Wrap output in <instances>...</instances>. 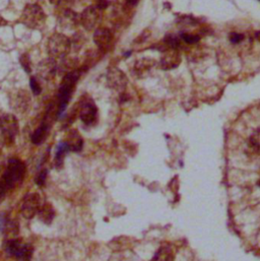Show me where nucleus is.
<instances>
[{"label": "nucleus", "mask_w": 260, "mask_h": 261, "mask_svg": "<svg viewBox=\"0 0 260 261\" xmlns=\"http://www.w3.org/2000/svg\"><path fill=\"white\" fill-rule=\"evenodd\" d=\"M25 174L24 164L19 159H10L8 166L0 178V203H1L8 192L22 183Z\"/></svg>", "instance_id": "1"}, {"label": "nucleus", "mask_w": 260, "mask_h": 261, "mask_svg": "<svg viewBox=\"0 0 260 261\" xmlns=\"http://www.w3.org/2000/svg\"><path fill=\"white\" fill-rule=\"evenodd\" d=\"M83 73V68L79 70H74L71 72L64 74L63 79L60 84L58 95H57V105H58V112L59 116L65 111V109L71 100L72 94L75 90L77 81Z\"/></svg>", "instance_id": "2"}, {"label": "nucleus", "mask_w": 260, "mask_h": 261, "mask_svg": "<svg viewBox=\"0 0 260 261\" xmlns=\"http://www.w3.org/2000/svg\"><path fill=\"white\" fill-rule=\"evenodd\" d=\"M71 50V41L63 34L55 33L53 34L47 44V51L50 55V58L53 59H63L67 57Z\"/></svg>", "instance_id": "3"}, {"label": "nucleus", "mask_w": 260, "mask_h": 261, "mask_svg": "<svg viewBox=\"0 0 260 261\" xmlns=\"http://www.w3.org/2000/svg\"><path fill=\"white\" fill-rule=\"evenodd\" d=\"M21 22L29 29L39 30L45 24L46 13L38 4H28L23 10Z\"/></svg>", "instance_id": "4"}, {"label": "nucleus", "mask_w": 260, "mask_h": 261, "mask_svg": "<svg viewBox=\"0 0 260 261\" xmlns=\"http://www.w3.org/2000/svg\"><path fill=\"white\" fill-rule=\"evenodd\" d=\"M19 134V121L12 114L0 116V135L6 145L13 144Z\"/></svg>", "instance_id": "5"}, {"label": "nucleus", "mask_w": 260, "mask_h": 261, "mask_svg": "<svg viewBox=\"0 0 260 261\" xmlns=\"http://www.w3.org/2000/svg\"><path fill=\"white\" fill-rule=\"evenodd\" d=\"M5 250L8 255L22 261H30L33 256V246L24 243L21 239H9L6 243Z\"/></svg>", "instance_id": "6"}, {"label": "nucleus", "mask_w": 260, "mask_h": 261, "mask_svg": "<svg viewBox=\"0 0 260 261\" xmlns=\"http://www.w3.org/2000/svg\"><path fill=\"white\" fill-rule=\"evenodd\" d=\"M78 115L86 125H93L97 120L98 109L94 101L90 98H84L78 105Z\"/></svg>", "instance_id": "7"}, {"label": "nucleus", "mask_w": 260, "mask_h": 261, "mask_svg": "<svg viewBox=\"0 0 260 261\" xmlns=\"http://www.w3.org/2000/svg\"><path fill=\"white\" fill-rule=\"evenodd\" d=\"M101 11L95 5L87 7L80 15V24H83L87 31L95 30L102 20Z\"/></svg>", "instance_id": "8"}, {"label": "nucleus", "mask_w": 260, "mask_h": 261, "mask_svg": "<svg viewBox=\"0 0 260 261\" xmlns=\"http://www.w3.org/2000/svg\"><path fill=\"white\" fill-rule=\"evenodd\" d=\"M41 205H42L41 204V196L38 193H30L23 201L21 213L24 218L31 219L38 214Z\"/></svg>", "instance_id": "9"}, {"label": "nucleus", "mask_w": 260, "mask_h": 261, "mask_svg": "<svg viewBox=\"0 0 260 261\" xmlns=\"http://www.w3.org/2000/svg\"><path fill=\"white\" fill-rule=\"evenodd\" d=\"M107 82L111 89L122 92L127 86V77L119 68L112 67L107 72Z\"/></svg>", "instance_id": "10"}, {"label": "nucleus", "mask_w": 260, "mask_h": 261, "mask_svg": "<svg viewBox=\"0 0 260 261\" xmlns=\"http://www.w3.org/2000/svg\"><path fill=\"white\" fill-rule=\"evenodd\" d=\"M58 21L63 29L72 30L80 24V15L71 8H62L59 12Z\"/></svg>", "instance_id": "11"}, {"label": "nucleus", "mask_w": 260, "mask_h": 261, "mask_svg": "<svg viewBox=\"0 0 260 261\" xmlns=\"http://www.w3.org/2000/svg\"><path fill=\"white\" fill-rule=\"evenodd\" d=\"M113 41L112 32L107 27H99L94 33V42L102 51H107Z\"/></svg>", "instance_id": "12"}, {"label": "nucleus", "mask_w": 260, "mask_h": 261, "mask_svg": "<svg viewBox=\"0 0 260 261\" xmlns=\"http://www.w3.org/2000/svg\"><path fill=\"white\" fill-rule=\"evenodd\" d=\"M57 63L55 59L47 58L38 64L37 71L40 77L45 80H51L57 73Z\"/></svg>", "instance_id": "13"}, {"label": "nucleus", "mask_w": 260, "mask_h": 261, "mask_svg": "<svg viewBox=\"0 0 260 261\" xmlns=\"http://www.w3.org/2000/svg\"><path fill=\"white\" fill-rule=\"evenodd\" d=\"M181 62V55L176 49H169L163 55L160 65L164 71H170L177 67Z\"/></svg>", "instance_id": "14"}, {"label": "nucleus", "mask_w": 260, "mask_h": 261, "mask_svg": "<svg viewBox=\"0 0 260 261\" xmlns=\"http://www.w3.org/2000/svg\"><path fill=\"white\" fill-rule=\"evenodd\" d=\"M64 142L66 143L68 148H70V150H71V152H75V153L80 152L84 146L83 137H81L79 132L75 129H71L67 132Z\"/></svg>", "instance_id": "15"}, {"label": "nucleus", "mask_w": 260, "mask_h": 261, "mask_svg": "<svg viewBox=\"0 0 260 261\" xmlns=\"http://www.w3.org/2000/svg\"><path fill=\"white\" fill-rule=\"evenodd\" d=\"M30 95L26 91H19L17 92V95L13 97L12 100V104L15 105V109L18 110V111H21L22 113L24 112L26 109H28L29 105H30Z\"/></svg>", "instance_id": "16"}, {"label": "nucleus", "mask_w": 260, "mask_h": 261, "mask_svg": "<svg viewBox=\"0 0 260 261\" xmlns=\"http://www.w3.org/2000/svg\"><path fill=\"white\" fill-rule=\"evenodd\" d=\"M38 216L41 222H43L46 225H51L54 217H55V211H54L53 205L48 202L41 205Z\"/></svg>", "instance_id": "17"}, {"label": "nucleus", "mask_w": 260, "mask_h": 261, "mask_svg": "<svg viewBox=\"0 0 260 261\" xmlns=\"http://www.w3.org/2000/svg\"><path fill=\"white\" fill-rule=\"evenodd\" d=\"M50 129H51L50 126H48L47 124L42 122V124H41L32 134V142L37 145L43 143L47 140Z\"/></svg>", "instance_id": "18"}, {"label": "nucleus", "mask_w": 260, "mask_h": 261, "mask_svg": "<svg viewBox=\"0 0 260 261\" xmlns=\"http://www.w3.org/2000/svg\"><path fill=\"white\" fill-rule=\"evenodd\" d=\"M156 61L153 59H142L140 61L136 62L135 64V72L139 76H144L146 73H148L150 71L153 70V67L155 66Z\"/></svg>", "instance_id": "19"}, {"label": "nucleus", "mask_w": 260, "mask_h": 261, "mask_svg": "<svg viewBox=\"0 0 260 261\" xmlns=\"http://www.w3.org/2000/svg\"><path fill=\"white\" fill-rule=\"evenodd\" d=\"M68 152H70V148H68V146L66 145V143L64 142H60L57 145L55 160H54V163H55V167L57 169L62 168L63 163H64V158Z\"/></svg>", "instance_id": "20"}, {"label": "nucleus", "mask_w": 260, "mask_h": 261, "mask_svg": "<svg viewBox=\"0 0 260 261\" xmlns=\"http://www.w3.org/2000/svg\"><path fill=\"white\" fill-rule=\"evenodd\" d=\"M175 255L169 247H161L156 255L153 258V261H174Z\"/></svg>", "instance_id": "21"}, {"label": "nucleus", "mask_w": 260, "mask_h": 261, "mask_svg": "<svg viewBox=\"0 0 260 261\" xmlns=\"http://www.w3.org/2000/svg\"><path fill=\"white\" fill-rule=\"evenodd\" d=\"M248 146L249 149L253 153L260 152V129L256 130L248 141Z\"/></svg>", "instance_id": "22"}, {"label": "nucleus", "mask_w": 260, "mask_h": 261, "mask_svg": "<svg viewBox=\"0 0 260 261\" xmlns=\"http://www.w3.org/2000/svg\"><path fill=\"white\" fill-rule=\"evenodd\" d=\"M20 63L26 73L32 72V61H31L30 55L28 53L22 54V56L20 57Z\"/></svg>", "instance_id": "23"}, {"label": "nucleus", "mask_w": 260, "mask_h": 261, "mask_svg": "<svg viewBox=\"0 0 260 261\" xmlns=\"http://www.w3.org/2000/svg\"><path fill=\"white\" fill-rule=\"evenodd\" d=\"M30 86L34 95H39L41 93H42V87H41L40 82L36 76H32L30 78Z\"/></svg>", "instance_id": "24"}, {"label": "nucleus", "mask_w": 260, "mask_h": 261, "mask_svg": "<svg viewBox=\"0 0 260 261\" xmlns=\"http://www.w3.org/2000/svg\"><path fill=\"white\" fill-rule=\"evenodd\" d=\"M47 176H48V170L47 169H44L41 172L38 173V175L36 176V183L38 186L40 187H43L46 183V180H47Z\"/></svg>", "instance_id": "25"}, {"label": "nucleus", "mask_w": 260, "mask_h": 261, "mask_svg": "<svg viewBox=\"0 0 260 261\" xmlns=\"http://www.w3.org/2000/svg\"><path fill=\"white\" fill-rule=\"evenodd\" d=\"M166 44L170 47V49H178V47L180 46V42H179V39L174 37V36H167L166 39Z\"/></svg>", "instance_id": "26"}, {"label": "nucleus", "mask_w": 260, "mask_h": 261, "mask_svg": "<svg viewBox=\"0 0 260 261\" xmlns=\"http://www.w3.org/2000/svg\"><path fill=\"white\" fill-rule=\"evenodd\" d=\"M181 38L183 39V41H185L187 44H195V43L199 42V40H200V38L198 36L190 35V34H182Z\"/></svg>", "instance_id": "27"}, {"label": "nucleus", "mask_w": 260, "mask_h": 261, "mask_svg": "<svg viewBox=\"0 0 260 261\" xmlns=\"http://www.w3.org/2000/svg\"><path fill=\"white\" fill-rule=\"evenodd\" d=\"M244 40V35L238 33H231L230 34V42L233 44H238Z\"/></svg>", "instance_id": "28"}, {"label": "nucleus", "mask_w": 260, "mask_h": 261, "mask_svg": "<svg viewBox=\"0 0 260 261\" xmlns=\"http://www.w3.org/2000/svg\"><path fill=\"white\" fill-rule=\"evenodd\" d=\"M109 4H110V2H109L108 0H97V2H95V5L97 6L100 10H104L109 6Z\"/></svg>", "instance_id": "29"}, {"label": "nucleus", "mask_w": 260, "mask_h": 261, "mask_svg": "<svg viewBox=\"0 0 260 261\" xmlns=\"http://www.w3.org/2000/svg\"><path fill=\"white\" fill-rule=\"evenodd\" d=\"M8 221H9V218L7 216H5V215H0V231H1V232L4 231V229H5Z\"/></svg>", "instance_id": "30"}, {"label": "nucleus", "mask_w": 260, "mask_h": 261, "mask_svg": "<svg viewBox=\"0 0 260 261\" xmlns=\"http://www.w3.org/2000/svg\"><path fill=\"white\" fill-rule=\"evenodd\" d=\"M125 1H126V3H127L128 5L134 6V5H136V4L139 3L140 0H125Z\"/></svg>", "instance_id": "31"}, {"label": "nucleus", "mask_w": 260, "mask_h": 261, "mask_svg": "<svg viewBox=\"0 0 260 261\" xmlns=\"http://www.w3.org/2000/svg\"><path fill=\"white\" fill-rule=\"evenodd\" d=\"M255 38L257 39V41H259V42H260V31H258V32L255 34Z\"/></svg>", "instance_id": "32"}, {"label": "nucleus", "mask_w": 260, "mask_h": 261, "mask_svg": "<svg viewBox=\"0 0 260 261\" xmlns=\"http://www.w3.org/2000/svg\"><path fill=\"white\" fill-rule=\"evenodd\" d=\"M257 184H258V186H259V187H260V179H259V180H258V182H257Z\"/></svg>", "instance_id": "33"}]
</instances>
